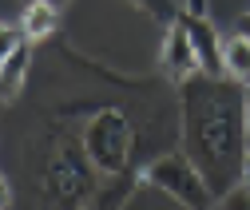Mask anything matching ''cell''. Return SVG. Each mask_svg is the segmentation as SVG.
<instances>
[{
    "label": "cell",
    "mask_w": 250,
    "mask_h": 210,
    "mask_svg": "<svg viewBox=\"0 0 250 210\" xmlns=\"http://www.w3.org/2000/svg\"><path fill=\"white\" fill-rule=\"evenodd\" d=\"M234 32H242V36L250 40V12H242V16L234 20Z\"/></svg>",
    "instance_id": "obj_11"
},
{
    "label": "cell",
    "mask_w": 250,
    "mask_h": 210,
    "mask_svg": "<svg viewBox=\"0 0 250 210\" xmlns=\"http://www.w3.org/2000/svg\"><path fill=\"white\" fill-rule=\"evenodd\" d=\"M246 194H250V155H246V167H242V183H238Z\"/></svg>",
    "instance_id": "obj_12"
},
{
    "label": "cell",
    "mask_w": 250,
    "mask_h": 210,
    "mask_svg": "<svg viewBox=\"0 0 250 210\" xmlns=\"http://www.w3.org/2000/svg\"><path fill=\"white\" fill-rule=\"evenodd\" d=\"M183 16H207V0H179Z\"/></svg>",
    "instance_id": "obj_10"
},
{
    "label": "cell",
    "mask_w": 250,
    "mask_h": 210,
    "mask_svg": "<svg viewBox=\"0 0 250 210\" xmlns=\"http://www.w3.org/2000/svg\"><path fill=\"white\" fill-rule=\"evenodd\" d=\"M32 44L36 40H28L24 36V28L20 24H4V32H0V83H4V99L12 103L20 92H24V83H28V72H32Z\"/></svg>",
    "instance_id": "obj_3"
},
{
    "label": "cell",
    "mask_w": 250,
    "mask_h": 210,
    "mask_svg": "<svg viewBox=\"0 0 250 210\" xmlns=\"http://www.w3.org/2000/svg\"><path fill=\"white\" fill-rule=\"evenodd\" d=\"M135 8H143V12H151L155 20H175V12H179V0H131Z\"/></svg>",
    "instance_id": "obj_8"
},
{
    "label": "cell",
    "mask_w": 250,
    "mask_h": 210,
    "mask_svg": "<svg viewBox=\"0 0 250 210\" xmlns=\"http://www.w3.org/2000/svg\"><path fill=\"white\" fill-rule=\"evenodd\" d=\"M187 28H191V40H195V52H199V68L207 76H227V64H223V40H218L214 24L207 16H183Z\"/></svg>",
    "instance_id": "obj_5"
},
{
    "label": "cell",
    "mask_w": 250,
    "mask_h": 210,
    "mask_svg": "<svg viewBox=\"0 0 250 210\" xmlns=\"http://www.w3.org/2000/svg\"><path fill=\"white\" fill-rule=\"evenodd\" d=\"M218 202H223V210H250V194L238 187V191H230L227 198H218Z\"/></svg>",
    "instance_id": "obj_9"
},
{
    "label": "cell",
    "mask_w": 250,
    "mask_h": 210,
    "mask_svg": "<svg viewBox=\"0 0 250 210\" xmlns=\"http://www.w3.org/2000/svg\"><path fill=\"white\" fill-rule=\"evenodd\" d=\"M163 72L171 76V83H183V79H191V76L203 72L187 20H171L167 24V36H163Z\"/></svg>",
    "instance_id": "obj_4"
},
{
    "label": "cell",
    "mask_w": 250,
    "mask_h": 210,
    "mask_svg": "<svg viewBox=\"0 0 250 210\" xmlns=\"http://www.w3.org/2000/svg\"><path fill=\"white\" fill-rule=\"evenodd\" d=\"M56 24H60V8L48 4V0H28L24 12H20V28H24L28 40H44V36H52Z\"/></svg>",
    "instance_id": "obj_6"
},
{
    "label": "cell",
    "mask_w": 250,
    "mask_h": 210,
    "mask_svg": "<svg viewBox=\"0 0 250 210\" xmlns=\"http://www.w3.org/2000/svg\"><path fill=\"white\" fill-rule=\"evenodd\" d=\"M48 4H56V8H64V4H68V0H48Z\"/></svg>",
    "instance_id": "obj_14"
},
{
    "label": "cell",
    "mask_w": 250,
    "mask_h": 210,
    "mask_svg": "<svg viewBox=\"0 0 250 210\" xmlns=\"http://www.w3.org/2000/svg\"><path fill=\"white\" fill-rule=\"evenodd\" d=\"M143 183L155 187L159 194H167L171 202H179L183 210H214L218 194L210 191V183L203 178V171L187 159V151H163L159 159H151L143 171Z\"/></svg>",
    "instance_id": "obj_2"
},
{
    "label": "cell",
    "mask_w": 250,
    "mask_h": 210,
    "mask_svg": "<svg viewBox=\"0 0 250 210\" xmlns=\"http://www.w3.org/2000/svg\"><path fill=\"white\" fill-rule=\"evenodd\" d=\"M223 64H227V76L242 87H250V40L242 32H234L230 40H223Z\"/></svg>",
    "instance_id": "obj_7"
},
{
    "label": "cell",
    "mask_w": 250,
    "mask_h": 210,
    "mask_svg": "<svg viewBox=\"0 0 250 210\" xmlns=\"http://www.w3.org/2000/svg\"><path fill=\"white\" fill-rule=\"evenodd\" d=\"M242 111H246V143H250V87H246V99H242Z\"/></svg>",
    "instance_id": "obj_13"
},
{
    "label": "cell",
    "mask_w": 250,
    "mask_h": 210,
    "mask_svg": "<svg viewBox=\"0 0 250 210\" xmlns=\"http://www.w3.org/2000/svg\"><path fill=\"white\" fill-rule=\"evenodd\" d=\"M246 87L230 76H191L179 83V147L187 151L210 191L227 198L242 183V167L250 155L246 143Z\"/></svg>",
    "instance_id": "obj_1"
}]
</instances>
